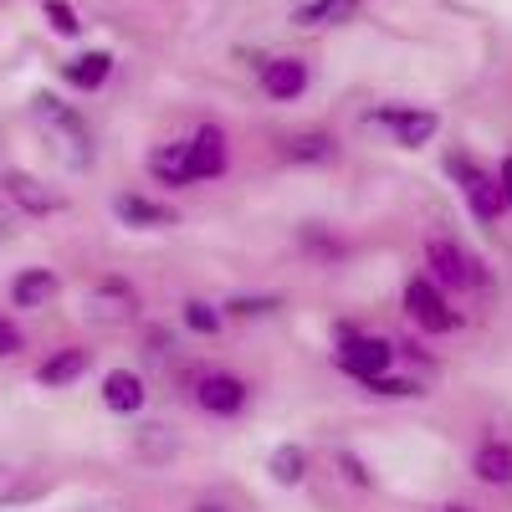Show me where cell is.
<instances>
[{
    "label": "cell",
    "instance_id": "cell-1",
    "mask_svg": "<svg viewBox=\"0 0 512 512\" xmlns=\"http://www.w3.org/2000/svg\"><path fill=\"white\" fill-rule=\"evenodd\" d=\"M31 118H36V128L52 139V149L72 164V169H88L93 164V128H88V118H82L67 98H57V93H47L41 88L36 98H31Z\"/></svg>",
    "mask_w": 512,
    "mask_h": 512
},
{
    "label": "cell",
    "instance_id": "cell-2",
    "mask_svg": "<svg viewBox=\"0 0 512 512\" xmlns=\"http://www.w3.org/2000/svg\"><path fill=\"white\" fill-rule=\"evenodd\" d=\"M446 175L456 180V190H461L466 210L477 216V226H497V221L507 216V200H502V185H497V169H482L472 154L451 149V154H446Z\"/></svg>",
    "mask_w": 512,
    "mask_h": 512
},
{
    "label": "cell",
    "instance_id": "cell-3",
    "mask_svg": "<svg viewBox=\"0 0 512 512\" xmlns=\"http://www.w3.org/2000/svg\"><path fill=\"white\" fill-rule=\"evenodd\" d=\"M185 384H190L195 410L210 415V420H236L251 405V384L241 374H231V369H190Z\"/></svg>",
    "mask_w": 512,
    "mask_h": 512
},
{
    "label": "cell",
    "instance_id": "cell-4",
    "mask_svg": "<svg viewBox=\"0 0 512 512\" xmlns=\"http://www.w3.org/2000/svg\"><path fill=\"white\" fill-rule=\"evenodd\" d=\"M425 277H431L441 292H466V287H487V267L466 256V246H456L451 236H425Z\"/></svg>",
    "mask_w": 512,
    "mask_h": 512
},
{
    "label": "cell",
    "instance_id": "cell-5",
    "mask_svg": "<svg viewBox=\"0 0 512 512\" xmlns=\"http://www.w3.org/2000/svg\"><path fill=\"white\" fill-rule=\"evenodd\" d=\"M0 200H6L21 221H47V216H62L72 205L57 185H47L41 175H31V169H6V175H0Z\"/></svg>",
    "mask_w": 512,
    "mask_h": 512
},
{
    "label": "cell",
    "instance_id": "cell-6",
    "mask_svg": "<svg viewBox=\"0 0 512 512\" xmlns=\"http://www.w3.org/2000/svg\"><path fill=\"white\" fill-rule=\"evenodd\" d=\"M405 313H410V323L420 328V333H431V338H441V333H456L461 323H466V313L451 303V292H441L431 277H410L405 282Z\"/></svg>",
    "mask_w": 512,
    "mask_h": 512
},
{
    "label": "cell",
    "instance_id": "cell-7",
    "mask_svg": "<svg viewBox=\"0 0 512 512\" xmlns=\"http://www.w3.org/2000/svg\"><path fill=\"white\" fill-rule=\"evenodd\" d=\"M369 123H379L400 149H425L441 134V113L415 108V103H379V108H369Z\"/></svg>",
    "mask_w": 512,
    "mask_h": 512
},
{
    "label": "cell",
    "instance_id": "cell-8",
    "mask_svg": "<svg viewBox=\"0 0 512 512\" xmlns=\"http://www.w3.org/2000/svg\"><path fill=\"white\" fill-rule=\"evenodd\" d=\"M139 313H144V297H139V287L128 282V277L108 272V277H98L88 287V318L93 323L118 328V323H139Z\"/></svg>",
    "mask_w": 512,
    "mask_h": 512
},
{
    "label": "cell",
    "instance_id": "cell-9",
    "mask_svg": "<svg viewBox=\"0 0 512 512\" xmlns=\"http://www.w3.org/2000/svg\"><path fill=\"white\" fill-rule=\"evenodd\" d=\"M333 364L344 369L349 379L369 384V379H379V374H390V369H395V338H379V333H359L354 344L333 349Z\"/></svg>",
    "mask_w": 512,
    "mask_h": 512
},
{
    "label": "cell",
    "instance_id": "cell-10",
    "mask_svg": "<svg viewBox=\"0 0 512 512\" xmlns=\"http://www.w3.org/2000/svg\"><path fill=\"white\" fill-rule=\"evenodd\" d=\"M185 144H190V175H195V185L221 180L231 169V139H226L221 123H195L185 134Z\"/></svg>",
    "mask_w": 512,
    "mask_h": 512
},
{
    "label": "cell",
    "instance_id": "cell-11",
    "mask_svg": "<svg viewBox=\"0 0 512 512\" xmlns=\"http://www.w3.org/2000/svg\"><path fill=\"white\" fill-rule=\"evenodd\" d=\"M113 221L123 231H169V226H180V210L169 200L144 195V190H118L113 195Z\"/></svg>",
    "mask_w": 512,
    "mask_h": 512
},
{
    "label": "cell",
    "instance_id": "cell-12",
    "mask_svg": "<svg viewBox=\"0 0 512 512\" xmlns=\"http://www.w3.org/2000/svg\"><path fill=\"white\" fill-rule=\"evenodd\" d=\"M256 82L272 103H297L308 88H313V67L308 57H262L256 62Z\"/></svg>",
    "mask_w": 512,
    "mask_h": 512
},
{
    "label": "cell",
    "instance_id": "cell-13",
    "mask_svg": "<svg viewBox=\"0 0 512 512\" xmlns=\"http://www.w3.org/2000/svg\"><path fill=\"white\" fill-rule=\"evenodd\" d=\"M98 395H103L108 415H144L149 410V379L139 369H108Z\"/></svg>",
    "mask_w": 512,
    "mask_h": 512
},
{
    "label": "cell",
    "instance_id": "cell-14",
    "mask_svg": "<svg viewBox=\"0 0 512 512\" xmlns=\"http://www.w3.org/2000/svg\"><path fill=\"white\" fill-rule=\"evenodd\" d=\"M93 369V349H82V344H62L52 349L47 359L36 364V384L41 390H72V384Z\"/></svg>",
    "mask_w": 512,
    "mask_h": 512
},
{
    "label": "cell",
    "instance_id": "cell-15",
    "mask_svg": "<svg viewBox=\"0 0 512 512\" xmlns=\"http://www.w3.org/2000/svg\"><path fill=\"white\" fill-rule=\"evenodd\" d=\"M62 297V277L52 267H21L11 277V308L21 313H36V308H52Z\"/></svg>",
    "mask_w": 512,
    "mask_h": 512
},
{
    "label": "cell",
    "instance_id": "cell-16",
    "mask_svg": "<svg viewBox=\"0 0 512 512\" xmlns=\"http://www.w3.org/2000/svg\"><path fill=\"white\" fill-rule=\"evenodd\" d=\"M144 164H149V180L164 185V190H190V185H195V175H190V144H185V139L154 144Z\"/></svg>",
    "mask_w": 512,
    "mask_h": 512
},
{
    "label": "cell",
    "instance_id": "cell-17",
    "mask_svg": "<svg viewBox=\"0 0 512 512\" xmlns=\"http://www.w3.org/2000/svg\"><path fill=\"white\" fill-rule=\"evenodd\" d=\"M108 77H113V52H103V47L62 62V82L72 93H98V88H108Z\"/></svg>",
    "mask_w": 512,
    "mask_h": 512
},
{
    "label": "cell",
    "instance_id": "cell-18",
    "mask_svg": "<svg viewBox=\"0 0 512 512\" xmlns=\"http://www.w3.org/2000/svg\"><path fill=\"white\" fill-rule=\"evenodd\" d=\"M354 16H359V0H297L292 6L297 31H333V26H349Z\"/></svg>",
    "mask_w": 512,
    "mask_h": 512
},
{
    "label": "cell",
    "instance_id": "cell-19",
    "mask_svg": "<svg viewBox=\"0 0 512 512\" xmlns=\"http://www.w3.org/2000/svg\"><path fill=\"white\" fill-rule=\"evenodd\" d=\"M47 492H52L47 477H36V472H26V466L0 456V507H31V502H41Z\"/></svg>",
    "mask_w": 512,
    "mask_h": 512
},
{
    "label": "cell",
    "instance_id": "cell-20",
    "mask_svg": "<svg viewBox=\"0 0 512 512\" xmlns=\"http://www.w3.org/2000/svg\"><path fill=\"white\" fill-rule=\"evenodd\" d=\"M297 246H303L318 267H344V256H349V241L338 236L333 226H323V221H303V226H297Z\"/></svg>",
    "mask_w": 512,
    "mask_h": 512
},
{
    "label": "cell",
    "instance_id": "cell-21",
    "mask_svg": "<svg viewBox=\"0 0 512 512\" xmlns=\"http://www.w3.org/2000/svg\"><path fill=\"white\" fill-rule=\"evenodd\" d=\"M472 477L482 487H512V446L487 436L477 451H472Z\"/></svg>",
    "mask_w": 512,
    "mask_h": 512
},
{
    "label": "cell",
    "instance_id": "cell-22",
    "mask_svg": "<svg viewBox=\"0 0 512 512\" xmlns=\"http://www.w3.org/2000/svg\"><path fill=\"white\" fill-rule=\"evenodd\" d=\"M308 472H313V451H308V446H297V441L272 446V456H267V477H272L277 487H303Z\"/></svg>",
    "mask_w": 512,
    "mask_h": 512
},
{
    "label": "cell",
    "instance_id": "cell-23",
    "mask_svg": "<svg viewBox=\"0 0 512 512\" xmlns=\"http://www.w3.org/2000/svg\"><path fill=\"white\" fill-rule=\"evenodd\" d=\"M282 159L287 164H333L338 159V139L328 134V128H303V134H287Z\"/></svg>",
    "mask_w": 512,
    "mask_h": 512
},
{
    "label": "cell",
    "instance_id": "cell-24",
    "mask_svg": "<svg viewBox=\"0 0 512 512\" xmlns=\"http://www.w3.org/2000/svg\"><path fill=\"white\" fill-rule=\"evenodd\" d=\"M134 456L149 461V466H164V461L180 456V436L159 420H144V425H134Z\"/></svg>",
    "mask_w": 512,
    "mask_h": 512
},
{
    "label": "cell",
    "instance_id": "cell-25",
    "mask_svg": "<svg viewBox=\"0 0 512 512\" xmlns=\"http://www.w3.org/2000/svg\"><path fill=\"white\" fill-rule=\"evenodd\" d=\"M180 328L195 333V338H216L226 328V313H221V303H210V297H185L180 303Z\"/></svg>",
    "mask_w": 512,
    "mask_h": 512
},
{
    "label": "cell",
    "instance_id": "cell-26",
    "mask_svg": "<svg viewBox=\"0 0 512 512\" xmlns=\"http://www.w3.org/2000/svg\"><path fill=\"white\" fill-rule=\"evenodd\" d=\"M277 308H282L277 292H231L226 303H221L226 323H256V318H272Z\"/></svg>",
    "mask_w": 512,
    "mask_h": 512
},
{
    "label": "cell",
    "instance_id": "cell-27",
    "mask_svg": "<svg viewBox=\"0 0 512 512\" xmlns=\"http://www.w3.org/2000/svg\"><path fill=\"white\" fill-rule=\"evenodd\" d=\"M364 395H374V400H420V395H431V390H425V379H420V374H400V369H390V374L369 379V384H364Z\"/></svg>",
    "mask_w": 512,
    "mask_h": 512
},
{
    "label": "cell",
    "instance_id": "cell-28",
    "mask_svg": "<svg viewBox=\"0 0 512 512\" xmlns=\"http://www.w3.org/2000/svg\"><path fill=\"white\" fill-rule=\"evenodd\" d=\"M41 16H47V26H52L57 36H67V41L82 36V16L67 6V0H41Z\"/></svg>",
    "mask_w": 512,
    "mask_h": 512
},
{
    "label": "cell",
    "instance_id": "cell-29",
    "mask_svg": "<svg viewBox=\"0 0 512 512\" xmlns=\"http://www.w3.org/2000/svg\"><path fill=\"white\" fill-rule=\"evenodd\" d=\"M338 477H344L349 487H359V492L374 487V472H369V461L359 451H338Z\"/></svg>",
    "mask_w": 512,
    "mask_h": 512
},
{
    "label": "cell",
    "instance_id": "cell-30",
    "mask_svg": "<svg viewBox=\"0 0 512 512\" xmlns=\"http://www.w3.org/2000/svg\"><path fill=\"white\" fill-rule=\"evenodd\" d=\"M169 354H175V333H169L164 323H149L144 328V359L149 364H164Z\"/></svg>",
    "mask_w": 512,
    "mask_h": 512
},
{
    "label": "cell",
    "instance_id": "cell-31",
    "mask_svg": "<svg viewBox=\"0 0 512 512\" xmlns=\"http://www.w3.org/2000/svg\"><path fill=\"white\" fill-rule=\"evenodd\" d=\"M21 349H26V333H21L6 313H0V359H16Z\"/></svg>",
    "mask_w": 512,
    "mask_h": 512
},
{
    "label": "cell",
    "instance_id": "cell-32",
    "mask_svg": "<svg viewBox=\"0 0 512 512\" xmlns=\"http://www.w3.org/2000/svg\"><path fill=\"white\" fill-rule=\"evenodd\" d=\"M395 364H420V369H436V359L425 354L415 338H395Z\"/></svg>",
    "mask_w": 512,
    "mask_h": 512
},
{
    "label": "cell",
    "instance_id": "cell-33",
    "mask_svg": "<svg viewBox=\"0 0 512 512\" xmlns=\"http://www.w3.org/2000/svg\"><path fill=\"white\" fill-rule=\"evenodd\" d=\"M328 333H333V349H344V344H354V338H359L364 328H359L354 318H333V328H328Z\"/></svg>",
    "mask_w": 512,
    "mask_h": 512
},
{
    "label": "cell",
    "instance_id": "cell-34",
    "mask_svg": "<svg viewBox=\"0 0 512 512\" xmlns=\"http://www.w3.org/2000/svg\"><path fill=\"white\" fill-rule=\"evenodd\" d=\"M497 185H502V200H507V210H512V154L497 164Z\"/></svg>",
    "mask_w": 512,
    "mask_h": 512
},
{
    "label": "cell",
    "instance_id": "cell-35",
    "mask_svg": "<svg viewBox=\"0 0 512 512\" xmlns=\"http://www.w3.org/2000/svg\"><path fill=\"white\" fill-rule=\"evenodd\" d=\"M16 221H21V216H16V210H11L6 200H0V241H6V236H16Z\"/></svg>",
    "mask_w": 512,
    "mask_h": 512
},
{
    "label": "cell",
    "instance_id": "cell-36",
    "mask_svg": "<svg viewBox=\"0 0 512 512\" xmlns=\"http://www.w3.org/2000/svg\"><path fill=\"white\" fill-rule=\"evenodd\" d=\"M190 512H226V507H221V502H195Z\"/></svg>",
    "mask_w": 512,
    "mask_h": 512
},
{
    "label": "cell",
    "instance_id": "cell-37",
    "mask_svg": "<svg viewBox=\"0 0 512 512\" xmlns=\"http://www.w3.org/2000/svg\"><path fill=\"white\" fill-rule=\"evenodd\" d=\"M446 512H472V507H461V502H451V507H446Z\"/></svg>",
    "mask_w": 512,
    "mask_h": 512
}]
</instances>
